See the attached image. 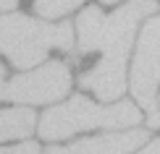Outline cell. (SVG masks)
I'll list each match as a JSON object with an SVG mask.
<instances>
[{"label": "cell", "instance_id": "1", "mask_svg": "<svg viewBox=\"0 0 160 154\" xmlns=\"http://www.w3.org/2000/svg\"><path fill=\"white\" fill-rule=\"evenodd\" d=\"M155 11V0H131L105 16L100 29L97 50H102V60L92 71H87L79 84L95 91L102 102H113L126 89V60L134 42V31L144 16Z\"/></svg>", "mask_w": 160, "mask_h": 154}, {"label": "cell", "instance_id": "2", "mask_svg": "<svg viewBox=\"0 0 160 154\" xmlns=\"http://www.w3.org/2000/svg\"><path fill=\"white\" fill-rule=\"evenodd\" d=\"M71 24H45L24 13L0 16V52L16 68H32L45 63L50 50H71Z\"/></svg>", "mask_w": 160, "mask_h": 154}, {"label": "cell", "instance_id": "3", "mask_svg": "<svg viewBox=\"0 0 160 154\" xmlns=\"http://www.w3.org/2000/svg\"><path fill=\"white\" fill-rule=\"evenodd\" d=\"M142 112L134 105H95L87 97H71L66 105L50 107L39 118V136L48 141H61L89 128H129L139 125Z\"/></svg>", "mask_w": 160, "mask_h": 154}, {"label": "cell", "instance_id": "4", "mask_svg": "<svg viewBox=\"0 0 160 154\" xmlns=\"http://www.w3.org/2000/svg\"><path fill=\"white\" fill-rule=\"evenodd\" d=\"M71 89V71L61 60H48L32 73H21L5 84V97L16 105H48L58 102Z\"/></svg>", "mask_w": 160, "mask_h": 154}, {"label": "cell", "instance_id": "5", "mask_svg": "<svg viewBox=\"0 0 160 154\" xmlns=\"http://www.w3.org/2000/svg\"><path fill=\"white\" fill-rule=\"evenodd\" d=\"M160 86V18H150L142 26V34L137 42V58L131 65V94L137 105L147 112L158 110L155 97Z\"/></svg>", "mask_w": 160, "mask_h": 154}, {"label": "cell", "instance_id": "6", "mask_svg": "<svg viewBox=\"0 0 160 154\" xmlns=\"http://www.w3.org/2000/svg\"><path fill=\"white\" fill-rule=\"evenodd\" d=\"M147 144V131H121V133H105V136L84 138L71 146H50L45 154H129Z\"/></svg>", "mask_w": 160, "mask_h": 154}, {"label": "cell", "instance_id": "7", "mask_svg": "<svg viewBox=\"0 0 160 154\" xmlns=\"http://www.w3.org/2000/svg\"><path fill=\"white\" fill-rule=\"evenodd\" d=\"M37 128V118L29 107H11L0 110V144L11 138H26Z\"/></svg>", "mask_w": 160, "mask_h": 154}, {"label": "cell", "instance_id": "8", "mask_svg": "<svg viewBox=\"0 0 160 154\" xmlns=\"http://www.w3.org/2000/svg\"><path fill=\"white\" fill-rule=\"evenodd\" d=\"M102 21H105V16L100 13V8H95V5L82 11V16H79V21H76V29H79V52H82V55L97 50V39H100Z\"/></svg>", "mask_w": 160, "mask_h": 154}, {"label": "cell", "instance_id": "9", "mask_svg": "<svg viewBox=\"0 0 160 154\" xmlns=\"http://www.w3.org/2000/svg\"><path fill=\"white\" fill-rule=\"evenodd\" d=\"M84 0H34V11L42 18H61L66 13L76 11Z\"/></svg>", "mask_w": 160, "mask_h": 154}, {"label": "cell", "instance_id": "10", "mask_svg": "<svg viewBox=\"0 0 160 154\" xmlns=\"http://www.w3.org/2000/svg\"><path fill=\"white\" fill-rule=\"evenodd\" d=\"M0 154H39V149H37V144L24 141V144H18V146H3Z\"/></svg>", "mask_w": 160, "mask_h": 154}, {"label": "cell", "instance_id": "11", "mask_svg": "<svg viewBox=\"0 0 160 154\" xmlns=\"http://www.w3.org/2000/svg\"><path fill=\"white\" fill-rule=\"evenodd\" d=\"M139 154H160V138H155V141H147V146H144Z\"/></svg>", "mask_w": 160, "mask_h": 154}, {"label": "cell", "instance_id": "12", "mask_svg": "<svg viewBox=\"0 0 160 154\" xmlns=\"http://www.w3.org/2000/svg\"><path fill=\"white\" fill-rule=\"evenodd\" d=\"M147 125H150V128H160V110L147 112Z\"/></svg>", "mask_w": 160, "mask_h": 154}, {"label": "cell", "instance_id": "13", "mask_svg": "<svg viewBox=\"0 0 160 154\" xmlns=\"http://www.w3.org/2000/svg\"><path fill=\"white\" fill-rule=\"evenodd\" d=\"M5 84H8V81H5V71L0 68V99L5 97Z\"/></svg>", "mask_w": 160, "mask_h": 154}, {"label": "cell", "instance_id": "14", "mask_svg": "<svg viewBox=\"0 0 160 154\" xmlns=\"http://www.w3.org/2000/svg\"><path fill=\"white\" fill-rule=\"evenodd\" d=\"M16 3H18V0H0V11H11Z\"/></svg>", "mask_w": 160, "mask_h": 154}, {"label": "cell", "instance_id": "15", "mask_svg": "<svg viewBox=\"0 0 160 154\" xmlns=\"http://www.w3.org/2000/svg\"><path fill=\"white\" fill-rule=\"evenodd\" d=\"M100 3H118V0H100Z\"/></svg>", "mask_w": 160, "mask_h": 154}]
</instances>
